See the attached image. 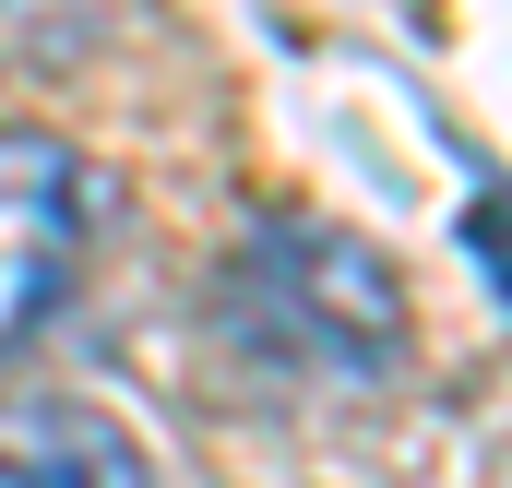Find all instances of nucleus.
<instances>
[{"instance_id": "2", "label": "nucleus", "mask_w": 512, "mask_h": 488, "mask_svg": "<svg viewBox=\"0 0 512 488\" xmlns=\"http://www.w3.org/2000/svg\"><path fill=\"white\" fill-rule=\"evenodd\" d=\"M84 250H96L84 155H72L60 131L0 120V358L60 322V298L84 286Z\"/></svg>"}, {"instance_id": "3", "label": "nucleus", "mask_w": 512, "mask_h": 488, "mask_svg": "<svg viewBox=\"0 0 512 488\" xmlns=\"http://www.w3.org/2000/svg\"><path fill=\"white\" fill-rule=\"evenodd\" d=\"M0 488H167V477L96 393L12 381L0 393Z\"/></svg>"}, {"instance_id": "4", "label": "nucleus", "mask_w": 512, "mask_h": 488, "mask_svg": "<svg viewBox=\"0 0 512 488\" xmlns=\"http://www.w3.org/2000/svg\"><path fill=\"white\" fill-rule=\"evenodd\" d=\"M465 250H477L489 298H512V262H501V179H477V191H465Z\"/></svg>"}, {"instance_id": "1", "label": "nucleus", "mask_w": 512, "mask_h": 488, "mask_svg": "<svg viewBox=\"0 0 512 488\" xmlns=\"http://www.w3.org/2000/svg\"><path fill=\"white\" fill-rule=\"evenodd\" d=\"M227 346L274 381H393L405 369V274L346 227H251L215 274Z\"/></svg>"}]
</instances>
